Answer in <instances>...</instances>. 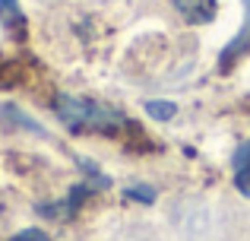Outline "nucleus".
<instances>
[{
    "instance_id": "nucleus-1",
    "label": "nucleus",
    "mask_w": 250,
    "mask_h": 241,
    "mask_svg": "<svg viewBox=\"0 0 250 241\" xmlns=\"http://www.w3.org/2000/svg\"><path fill=\"white\" fill-rule=\"evenodd\" d=\"M54 111L73 133H117L127 127V118L121 111L92 99H76V95H57Z\"/></svg>"
},
{
    "instance_id": "nucleus-2",
    "label": "nucleus",
    "mask_w": 250,
    "mask_h": 241,
    "mask_svg": "<svg viewBox=\"0 0 250 241\" xmlns=\"http://www.w3.org/2000/svg\"><path fill=\"white\" fill-rule=\"evenodd\" d=\"M174 10L181 13L187 22L200 25V22H209V19H215V13H219V3H215V0H174Z\"/></svg>"
},
{
    "instance_id": "nucleus-3",
    "label": "nucleus",
    "mask_w": 250,
    "mask_h": 241,
    "mask_svg": "<svg viewBox=\"0 0 250 241\" xmlns=\"http://www.w3.org/2000/svg\"><path fill=\"white\" fill-rule=\"evenodd\" d=\"M247 44H250V0H247V25L241 29L238 42H234V44H228V48H225V54H222V67H228V61H234V57H238L241 51L247 48Z\"/></svg>"
},
{
    "instance_id": "nucleus-4",
    "label": "nucleus",
    "mask_w": 250,
    "mask_h": 241,
    "mask_svg": "<svg viewBox=\"0 0 250 241\" xmlns=\"http://www.w3.org/2000/svg\"><path fill=\"white\" fill-rule=\"evenodd\" d=\"M0 22L13 25V29H22V16L16 10V0H0Z\"/></svg>"
},
{
    "instance_id": "nucleus-5",
    "label": "nucleus",
    "mask_w": 250,
    "mask_h": 241,
    "mask_svg": "<svg viewBox=\"0 0 250 241\" xmlns=\"http://www.w3.org/2000/svg\"><path fill=\"white\" fill-rule=\"evenodd\" d=\"M146 111L152 114V118H159V121H171V118L177 114V108L171 105V102H149Z\"/></svg>"
},
{
    "instance_id": "nucleus-6",
    "label": "nucleus",
    "mask_w": 250,
    "mask_h": 241,
    "mask_svg": "<svg viewBox=\"0 0 250 241\" xmlns=\"http://www.w3.org/2000/svg\"><path fill=\"white\" fill-rule=\"evenodd\" d=\"M127 197L140 200V203H155V191H152V187H130Z\"/></svg>"
},
{
    "instance_id": "nucleus-7",
    "label": "nucleus",
    "mask_w": 250,
    "mask_h": 241,
    "mask_svg": "<svg viewBox=\"0 0 250 241\" xmlns=\"http://www.w3.org/2000/svg\"><path fill=\"white\" fill-rule=\"evenodd\" d=\"M231 165H234V172H241V168H250V140H247L244 146L238 149V153H234Z\"/></svg>"
},
{
    "instance_id": "nucleus-8",
    "label": "nucleus",
    "mask_w": 250,
    "mask_h": 241,
    "mask_svg": "<svg viewBox=\"0 0 250 241\" xmlns=\"http://www.w3.org/2000/svg\"><path fill=\"white\" fill-rule=\"evenodd\" d=\"M234 184H238V191L250 197V168H241V172H234Z\"/></svg>"
},
{
    "instance_id": "nucleus-9",
    "label": "nucleus",
    "mask_w": 250,
    "mask_h": 241,
    "mask_svg": "<svg viewBox=\"0 0 250 241\" xmlns=\"http://www.w3.org/2000/svg\"><path fill=\"white\" fill-rule=\"evenodd\" d=\"M19 238H22V241H51V238L44 235L42 229H29V232H19Z\"/></svg>"
},
{
    "instance_id": "nucleus-10",
    "label": "nucleus",
    "mask_w": 250,
    "mask_h": 241,
    "mask_svg": "<svg viewBox=\"0 0 250 241\" xmlns=\"http://www.w3.org/2000/svg\"><path fill=\"white\" fill-rule=\"evenodd\" d=\"M83 168H85L89 175H95V168H92V162H83ZM95 181H98L102 187H108V178H95Z\"/></svg>"
},
{
    "instance_id": "nucleus-11",
    "label": "nucleus",
    "mask_w": 250,
    "mask_h": 241,
    "mask_svg": "<svg viewBox=\"0 0 250 241\" xmlns=\"http://www.w3.org/2000/svg\"><path fill=\"white\" fill-rule=\"evenodd\" d=\"M10 241H22V238H19V235H16V238H10Z\"/></svg>"
}]
</instances>
